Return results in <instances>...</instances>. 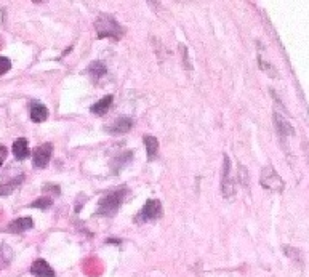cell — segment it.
Instances as JSON below:
<instances>
[{"label": "cell", "mask_w": 309, "mask_h": 277, "mask_svg": "<svg viewBox=\"0 0 309 277\" xmlns=\"http://www.w3.org/2000/svg\"><path fill=\"white\" fill-rule=\"evenodd\" d=\"M95 29L98 39L113 37L114 40H119L125 34V29L113 16H98V19L95 21Z\"/></svg>", "instance_id": "1"}, {"label": "cell", "mask_w": 309, "mask_h": 277, "mask_svg": "<svg viewBox=\"0 0 309 277\" xmlns=\"http://www.w3.org/2000/svg\"><path fill=\"white\" fill-rule=\"evenodd\" d=\"M125 199V191L124 189H119L114 191L111 194L104 196L103 199H99L98 202V215H103V216H114L117 213V210L120 208Z\"/></svg>", "instance_id": "2"}, {"label": "cell", "mask_w": 309, "mask_h": 277, "mask_svg": "<svg viewBox=\"0 0 309 277\" xmlns=\"http://www.w3.org/2000/svg\"><path fill=\"white\" fill-rule=\"evenodd\" d=\"M163 208L159 199H148L146 204L143 205V208L139 210V213L136 215L135 221L141 223V221H156L162 216Z\"/></svg>", "instance_id": "3"}, {"label": "cell", "mask_w": 309, "mask_h": 277, "mask_svg": "<svg viewBox=\"0 0 309 277\" xmlns=\"http://www.w3.org/2000/svg\"><path fill=\"white\" fill-rule=\"evenodd\" d=\"M260 183L264 189L268 191H274V192H282L284 191V181L279 176V173L275 172L272 167H264L261 170V176H260Z\"/></svg>", "instance_id": "4"}, {"label": "cell", "mask_w": 309, "mask_h": 277, "mask_svg": "<svg viewBox=\"0 0 309 277\" xmlns=\"http://www.w3.org/2000/svg\"><path fill=\"white\" fill-rule=\"evenodd\" d=\"M51 154H53L51 143H43V145H40L34 151V154H32V165H34V169H45L51 159Z\"/></svg>", "instance_id": "5"}, {"label": "cell", "mask_w": 309, "mask_h": 277, "mask_svg": "<svg viewBox=\"0 0 309 277\" xmlns=\"http://www.w3.org/2000/svg\"><path fill=\"white\" fill-rule=\"evenodd\" d=\"M131 128H133V120L131 117H117L116 120H113V124L104 125V131L109 133V135H125Z\"/></svg>", "instance_id": "6"}, {"label": "cell", "mask_w": 309, "mask_h": 277, "mask_svg": "<svg viewBox=\"0 0 309 277\" xmlns=\"http://www.w3.org/2000/svg\"><path fill=\"white\" fill-rule=\"evenodd\" d=\"M236 192V186L234 181L231 178V160L228 156H224V172H223V196L228 197H233Z\"/></svg>", "instance_id": "7"}, {"label": "cell", "mask_w": 309, "mask_h": 277, "mask_svg": "<svg viewBox=\"0 0 309 277\" xmlns=\"http://www.w3.org/2000/svg\"><path fill=\"white\" fill-rule=\"evenodd\" d=\"M31 274L34 277H54V275H57L51 266L42 258L36 260L34 263L31 264Z\"/></svg>", "instance_id": "8"}, {"label": "cell", "mask_w": 309, "mask_h": 277, "mask_svg": "<svg viewBox=\"0 0 309 277\" xmlns=\"http://www.w3.org/2000/svg\"><path fill=\"white\" fill-rule=\"evenodd\" d=\"M32 226H34V223H32V218L24 216V218H18V219L12 221V223L5 228V231L12 232V234H21V232L29 231Z\"/></svg>", "instance_id": "9"}, {"label": "cell", "mask_w": 309, "mask_h": 277, "mask_svg": "<svg viewBox=\"0 0 309 277\" xmlns=\"http://www.w3.org/2000/svg\"><path fill=\"white\" fill-rule=\"evenodd\" d=\"M12 152H13V156H15L16 160H24V159H27L29 154H31L27 140H26V138H18V140H15L13 146H12Z\"/></svg>", "instance_id": "10"}, {"label": "cell", "mask_w": 309, "mask_h": 277, "mask_svg": "<svg viewBox=\"0 0 309 277\" xmlns=\"http://www.w3.org/2000/svg\"><path fill=\"white\" fill-rule=\"evenodd\" d=\"M29 116H31V120H32V122H36V124H40V122L47 120V117H48V107H47L45 104H42V103L36 101V103L31 104V113H29Z\"/></svg>", "instance_id": "11"}, {"label": "cell", "mask_w": 309, "mask_h": 277, "mask_svg": "<svg viewBox=\"0 0 309 277\" xmlns=\"http://www.w3.org/2000/svg\"><path fill=\"white\" fill-rule=\"evenodd\" d=\"M113 101H114V96L113 95H107V96L99 99V101H96L90 107V110H92L93 114H96V116H104L107 110L113 107Z\"/></svg>", "instance_id": "12"}, {"label": "cell", "mask_w": 309, "mask_h": 277, "mask_svg": "<svg viewBox=\"0 0 309 277\" xmlns=\"http://www.w3.org/2000/svg\"><path fill=\"white\" fill-rule=\"evenodd\" d=\"M23 181H24V175H18V176H15V178H12L10 181L2 183V184H0V196L12 194L19 184H23Z\"/></svg>", "instance_id": "13"}, {"label": "cell", "mask_w": 309, "mask_h": 277, "mask_svg": "<svg viewBox=\"0 0 309 277\" xmlns=\"http://www.w3.org/2000/svg\"><path fill=\"white\" fill-rule=\"evenodd\" d=\"M87 71H88V74H90V77L93 80H98L107 72V68H106V64L103 61H93V63H90V66H88Z\"/></svg>", "instance_id": "14"}, {"label": "cell", "mask_w": 309, "mask_h": 277, "mask_svg": "<svg viewBox=\"0 0 309 277\" xmlns=\"http://www.w3.org/2000/svg\"><path fill=\"white\" fill-rule=\"evenodd\" d=\"M274 122H275V127H277V131H279L280 136H290V135H293L292 125L287 120H284L280 114H277V113L274 114Z\"/></svg>", "instance_id": "15"}, {"label": "cell", "mask_w": 309, "mask_h": 277, "mask_svg": "<svg viewBox=\"0 0 309 277\" xmlns=\"http://www.w3.org/2000/svg\"><path fill=\"white\" fill-rule=\"evenodd\" d=\"M145 146H146V152H148V160H154L157 157V152H159V141L157 138L154 136H145Z\"/></svg>", "instance_id": "16"}, {"label": "cell", "mask_w": 309, "mask_h": 277, "mask_svg": "<svg viewBox=\"0 0 309 277\" xmlns=\"http://www.w3.org/2000/svg\"><path fill=\"white\" fill-rule=\"evenodd\" d=\"M53 205V197L51 196H43V197H39L36 199L34 202H31L29 207L32 208H39V210H47L48 207Z\"/></svg>", "instance_id": "17"}, {"label": "cell", "mask_w": 309, "mask_h": 277, "mask_svg": "<svg viewBox=\"0 0 309 277\" xmlns=\"http://www.w3.org/2000/svg\"><path fill=\"white\" fill-rule=\"evenodd\" d=\"M12 248H8L7 245H0V269L7 268L12 261Z\"/></svg>", "instance_id": "18"}, {"label": "cell", "mask_w": 309, "mask_h": 277, "mask_svg": "<svg viewBox=\"0 0 309 277\" xmlns=\"http://www.w3.org/2000/svg\"><path fill=\"white\" fill-rule=\"evenodd\" d=\"M131 157H133V154H131V152H124V154H120L119 157H116V159L113 160V165H114L116 173H119V170L122 169L124 165H127V163L131 160Z\"/></svg>", "instance_id": "19"}, {"label": "cell", "mask_w": 309, "mask_h": 277, "mask_svg": "<svg viewBox=\"0 0 309 277\" xmlns=\"http://www.w3.org/2000/svg\"><path fill=\"white\" fill-rule=\"evenodd\" d=\"M10 69H12V61L7 57H0V75L7 74Z\"/></svg>", "instance_id": "20"}, {"label": "cell", "mask_w": 309, "mask_h": 277, "mask_svg": "<svg viewBox=\"0 0 309 277\" xmlns=\"http://www.w3.org/2000/svg\"><path fill=\"white\" fill-rule=\"evenodd\" d=\"M239 180H240V184L247 187L248 186V172L245 167H239Z\"/></svg>", "instance_id": "21"}, {"label": "cell", "mask_w": 309, "mask_h": 277, "mask_svg": "<svg viewBox=\"0 0 309 277\" xmlns=\"http://www.w3.org/2000/svg\"><path fill=\"white\" fill-rule=\"evenodd\" d=\"M43 192H54V194H60V187H58V186H53V184L43 186Z\"/></svg>", "instance_id": "22"}, {"label": "cell", "mask_w": 309, "mask_h": 277, "mask_svg": "<svg viewBox=\"0 0 309 277\" xmlns=\"http://www.w3.org/2000/svg\"><path fill=\"white\" fill-rule=\"evenodd\" d=\"M7 154H8L7 148H5V146H0V167L4 165V162H5V159H7Z\"/></svg>", "instance_id": "23"}]
</instances>
